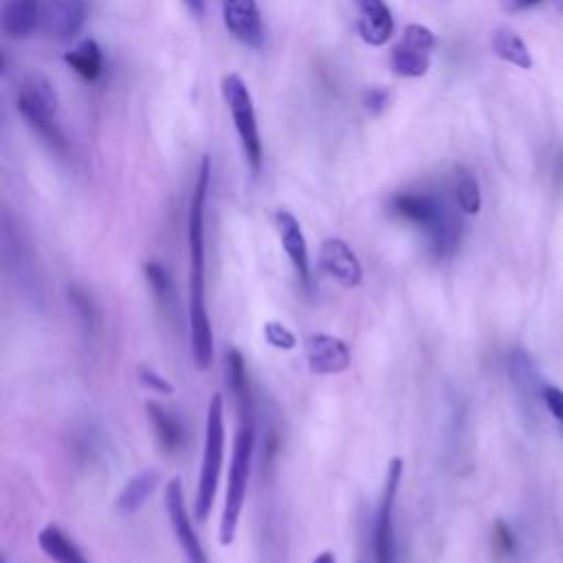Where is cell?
Segmentation results:
<instances>
[{
	"label": "cell",
	"mask_w": 563,
	"mask_h": 563,
	"mask_svg": "<svg viewBox=\"0 0 563 563\" xmlns=\"http://www.w3.org/2000/svg\"><path fill=\"white\" fill-rule=\"evenodd\" d=\"M211 185V161L202 156L189 198L187 249H189V347L194 365L205 372L213 363V332L207 312L205 275V205Z\"/></svg>",
	"instance_id": "obj_1"
},
{
	"label": "cell",
	"mask_w": 563,
	"mask_h": 563,
	"mask_svg": "<svg viewBox=\"0 0 563 563\" xmlns=\"http://www.w3.org/2000/svg\"><path fill=\"white\" fill-rule=\"evenodd\" d=\"M389 213L398 220L416 227L433 257H451L462 240V220L455 207L438 191L407 189L398 191L387 202Z\"/></svg>",
	"instance_id": "obj_2"
},
{
	"label": "cell",
	"mask_w": 563,
	"mask_h": 563,
	"mask_svg": "<svg viewBox=\"0 0 563 563\" xmlns=\"http://www.w3.org/2000/svg\"><path fill=\"white\" fill-rule=\"evenodd\" d=\"M240 424L233 438V451H231V464L227 475V493L218 526V541L220 545H231L240 526L244 499H246V486L251 477V462L255 451V422H253V409L238 411Z\"/></svg>",
	"instance_id": "obj_3"
},
{
	"label": "cell",
	"mask_w": 563,
	"mask_h": 563,
	"mask_svg": "<svg viewBox=\"0 0 563 563\" xmlns=\"http://www.w3.org/2000/svg\"><path fill=\"white\" fill-rule=\"evenodd\" d=\"M224 400L222 394H213L207 402V416H205V442H202V460H200V473H198V486H196V499H194V519L205 521L211 512L222 462H224Z\"/></svg>",
	"instance_id": "obj_4"
},
{
	"label": "cell",
	"mask_w": 563,
	"mask_h": 563,
	"mask_svg": "<svg viewBox=\"0 0 563 563\" xmlns=\"http://www.w3.org/2000/svg\"><path fill=\"white\" fill-rule=\"evenodd\" d=\"M15 106L20 117L35 130L51 147L64 150L66 139L59 128V101L53 84L42 75H26L18 86Z\"/></svg>",
	"instance_id": "obj_5"
},
{
	"label": "cell",
	"mask_w": 563,
	"mask_h": 563,
	"mask_svg": "<svg viewBox=\"0 0 563 563\" xmlns=\"http://www.w3.org/2000/svg\"><path fill=\"white\" fill-rule=\"evenodd\" d=\"M222 97L233 117V125L240 136L242 152L246 156L251 174L257 176L262 169V139L251 92L238 73H229L222 77Z\"/></svg>",
	"instance_id": "obj_6"
},
{
	"label": "cell",
	"mask_w": 563,
	"mask_h": 563,
	"mask_svg": "<svg viewBox=\"0 0 563 563\" xmlns=\"http://www.w3.org/2000/svg\"><path fill=\"white\" fill-rule=\"evenodd\" d=\"M405 473V462L402 457L394 455L387 462L385 471V482L376 508V519H374V563H396V537H394V508H396V495L402 482Z\"/></svg>",
	"instance_id": "obj_7"
},
{
	"label": "cell",
	"mask_w": 563,
	"mask_h": 563,
	"mask_svg": "<svg viewBox=\"0 0 563 563\" xmlns=\"http://www.w3.org/2000/svg\"><path fill=\"white\" fill-rule=\"evenodd\" d=\"M435 48V35L422 24H407L400 40L391 46L389 66L394 75L416 79L427 75L431 55Z\"/></svg>",
	"instance_id": "obj_8"
},
{
	"label": "cell",
	"mask_w": 563,
	"mask_h": 563,
	"mask_svg": "<svg viewBox=\"0 0 563 563\" xmlns=\"http://www.w3.org/2000/svg\"><path fill=\"white\" fill-rule=\"evenodd\" d=\"M165 510H167V519H169V528L185 554L187 563H209L205 548L194 530L189 510H187V501H185V490H183V482L180 477H172L165 486Z\"/></svg>",
	"instance_id": "obj_9"
},
{
	"label": "cell",
	"mask_w": 563,
	"mask_h": 563,
	"mask_svg": "<svg viewBox=\"0 0 563 563\" xmlns=\"http://www.w3.org/2000/svg\"><path fill=\"white\" fill-rule=\"evenodd\" d=\"M319 266L343 288H356L363 282V266L352 246L341 238H328L321 242Z\"/></svg>",
	"instance_id": "obj_10"
},
{
	"label": "cell",
	"mask_w": 563,
	"mask_h": 563,
	"mask_svg": "<svg viewBox=\"0 0 563 563\" xmlns=\"http://www.w3.org/2000/svg\"><path fill=\"white\" fill-rule=\"evenodd\" d=\"M222 20L227 31L249 48L264 46V22L255 0H222Z\"/></svg>",
	"instance_id": "obj_11"
},
{
	"label": "cell",
	"mask_w": 563,
	"mask_h": 563,
	"mask_svg": "<svg viewBox=\"0 0 563 563\" xmlns=\"http://www.w3.org/2000/svg\"><path fill=\"white\" fill-rule=\"evenodd\" d=\"M308 367L317 376H334L350 367L352 354L343 339L334 334H312L306 343Z\"/></svg>",
	"instance_id": "obj_12"
},
{
	"label": "cell",
	"mask_w": 563,
	"mask_h": 563,
	"mask_svg": "<svg viewBox=\"0 0 563 563\" xmlns=\"http://www.w3.org/2000/svg\"><path fill=\"white\" fill-rule=\"evenodd\" d=\"M86 22L84 0H44L40 29L57 40L75 37Z\"/></svg>",
	"instance_id": "obj_13"
},
{
	"label": "cell",
	"mask_w": 563,
	"mask_h": 563,
	"mask_svg": "<svg viewBox=\"0 0 563 563\" xmlns=\"http://www.w3.org/2000/svg\"><path fill=\"white\" fill-rule=\"evenodd\" d=\"M275 227H277V235H279V242L301 282V286L308 290L310 284H312V275H310V257H308V244H306V238H303V231L299 227V220L286 211V209H279L275 213Z\"/></svg>",
	"instance_id": "obj_14"
},
{
	"label": "cell",
	"mask_w": 563,
	"mask_h": 563,
	"mask_svg": "<svg viewBox=\"0 0 563 563\" xmlns=\"http://www.w3.org/2000/svg\"><path fill=\"white\" fill-rule=\"evenodd\" d=\"M356 31L369 46H383L394 33V18L385 0H354Z\"/></svg>",
	"instance_id": "obj_15"
},
{
	"label": "cell",
	"mask_w": 563,
	"mask_h": 563,
	"mask_svg": "<svg viewBox=\"0 0 563 563\" xmlns=\"http://www.w3.org/2000/svg\"><path fill=\"white\" fill-rule=\"evenodd\" d=\"M40 0H7L2 9V31L9 37H29L40 26Z\"/></svg>",
	"instance_id": "obj_16"
},
{
	"label": "cell",
	"mask_w": 563,
	"mask_h": 563,
	"mask_svg": "<svg viewBox=\"0 0 563 563\" xmlns=\"http://www.w3.org/2000/svg\"><path fill=\"white\" fill-rule=\"evenodd\" d=\"M145 413H147V420L154 429V435H156V442L158 446L167 453V455H174L180 451L183 446V440H185V433H183V424L178 422V418L167 411L161 402L156 400H147L145 402Z\"/></svg>",
	"instance_id": "obj_17"
},
{
	"label": "cell",
	"mask_w": 563,
	"mask_h": 563,
	"mask_svg": "<svg viewBox=\"0 0 563 563\" xmlns=\"http://www.w3.org/2000/svg\"><path fill=\"white\" fill-rule=\"evenodd\" d=\"M156 486H158V473L154 468H143L134 473L117 495V501H114L117 512L134 515L145 506V501L152 497Z\"/></svg>",
	"instance_id": "obj_18"
},
{
	"label": "cell",
	"mask_w": 563,
	"mask_h": 563,
	"mask_svg": "<svg viewBox=\"0 0 563 563\" xmlns=\"http://www.w3.org/2000/svg\"><path fill=\"white\" fill-rule=\"evenodd\" d=\"M37 543L42 552L55 563H88L79 545L55 523H48L37 532Z\"/></svg>",
	"instance_id": "obj_19"
},
{
	"label": "cell",
	"mask_w": 563,
	"mask_h": 563,
	"mask_svg": "<svg viewBox=\"0 0 563 563\" xmlns=\"http://www.w3.org/2000/svg\"><path fill=\"white\" fill-rule=\"evenodd\" d=\"M490 46H493V53L499 59H504V62H508V64H512L521 70L532 68V55H530L528 46L519 37V33H515L512 29H508V26L495 29L493 35H490Z\"/></svg>",
	"instance_id": "obj_20"
},
{
	"label": "cell",
	"mask_w": 563,
	"mask_h": 563,
	"mask_svg": "<svg viewBox=\"0 0 563 563\" xmlns=\"http://www.w3.org/2000/svg\"><path fill=\"white\" fill-rule=\"evenodd\" d=\"M64 62L86 81H97L103 73V53L92 37L81 40L64 55Z\"/></svg>",
	"instance_id": "obj_21"
},
{
	"label": "cell",
	"mask_w": 563,
	"mask_h": 563,
	"mask_svg": "<svg viewBox=\"0 0 563 563\" xmlns=\"http://www.w3.org/2000/svg\"><path fill=\"white\" fill-rule=\"evenodd\" d=\"M451 189H453V200L455 207L466 213V216H475L482 207V191H479V183L475 178V174L464 167V165H455L453 174H451Z\"/></svg>",
	"instance_id": "obj_22"
},
{
	"label": "cell",
	"mask_w": 563,
	"mask_h": 563,
	"mask_svg": "<svg viewBox=\"0 0 563 563\" xmlns=\"http://www.w3.org/2000/svg\"><path fill=\"white\" fill-rule=\"evenodd\" d=\"M227 385L233 394V400L238 405V409H253V398H251V387H249V372H246V363L244 356L240 354V350L231 347L227 350Z\"/></svg>",
	"instance_id": "obj_23"
},
{
	"label": "cell",
	"mask_w": 563,
	"mask_h": 563,
	"mask_svg": "<svg viewBox=\"0 0 563 563\" xmlns=\"http://www.w3.org/2000/svg\"><path fill=\"white\" fill-rule=\"evenodd\" d=\"M510 376L517 385V389L523 394V396H530V398H537V391L541 394L543 389V383H539L537 378V372H534V365H532V358L528 356L526 350L517 347L512 354H510Z\"/></svg>",
	"instance_id": "obj_24"
},
{
	"label": "cell",
	"mask_w": 563,
	"mask_h": 563,
	"mask_svg": "<svg viewBox=\"0 0 563 563\" xmlns=\"http://www.w3.org/2000/svg\"><path fill=\"white\" fill-rule=\"evenodd\" d=\"M143 273H145V279L152 288V295H154L156 303L167 306V301L172 299V277H169L167 268L161 262L152 260L143 266Z\"/></svg>",
	"instance_id": "obj_25"
},
{
	"label": "cell",
	"mask_w": 563,
	"mask_h": 563,
	"mask_svg": "<svg viewBox=\"0 0 563 563\" xmlns=\"http://www.w3.org/2000/svg\"><path fill=\"white\" fill-rule=\"evenodd\" d=\"M68 301H70L75 314L79 317L81 328L92 330V328L97 325V308H95L90 295H88L84 288L70 284V286H68Z\"/></svg>",
	"instance_id": "obj_26"
},
{
	"label": "cell",
	"mask_w": 563,
	"mask_h": 563,
	"mask_svg": "<svg viewBox=\"0 0 563 563\" xmlns=\"http://www.w3.org/2000/svg\"><path fill=\"white\" fill-rule=\"evenodd\" d=\"M490 545H493V552L499 556V559H510L515 556L517 552V537L512 532V528L504 521V519H497L493 523V530H490Z\"/></svg>",
	"instance_id": "obj_27"
},
{
	"label": "cell",
	"mask_w": 563,
	"mask_h": 563,
	"mask_svg": "<svg viewBox=\"0 0 563 563\" xmlns=\"http://www.w3.org/2000/svg\"><path fill=\"white\" fill-rule=\"evenodd\" d=\"M262 334H264L266 343L275 350H295L297 347V336L282 321H266L262 328Z\"/></svg>",
	"instance_id": "obj_28"
},
{
	"label": "cell",
	"mask_w": 563,
	"mask_h": 563,
	"mask_svg": "<svg viewBox=\"0 0 563 563\" xmlns=\"http://www.w3.org/2000/svg\"><path fill=\"white\" fill-rule=\"evenodd\" d=\"M136 374H139V383L143 387H147L150 391H154L158 396H172L174 394V385L163 374L152 369L150 365H139Z\"/></svg>",
	"instance_id": "obj_29"
},
{
	"label": "cell",
	"mask_w": 563,
	"mask_h": 563,
	"mask_svg": "<svg viewBox=\"0 0 563 563\" xmlns=\"http://www.w3.org/2000/svg\"><path fill=\"white\" fill-rule=\"evenodd\" d=\"M541 400L548 407V411L563 424V389L556 385H545L541 389Z\"/></svg>",
	"instance_id": "obj_30"
},
{
	"label": "cell",
	"mask_w": 563,
	"mask_h": 563,
	"mask_svg": "<svg viewBox=\"0 0 563 563\" xmlns=\"http://www.w3.org/2000/svg\"><path fill=\"white\" fill-rule=\"evenodd\" d=\"M387 90L385 88H367L363 92V103L372 110V112H380L387 106Z\"/></svg>",
	"instance_id": "obj_31"
},
{
	"label": "cell",
	"mask_w": 563,
	"mask_h": 563,
	"mask_svg": "<svg viewBox=\"0 0 563 563\" xmlns=\"http://www.w3.org/2000/svg\"><path fill=\"white\" fill-rule=\"evenodd\" d=\"M501 4L504 11L508 13H519V11H526V9H532L537 4H541L543 0H497Z\"/></svg>",
	"instance_id": "obj_32"
},
{
	"label": "cell",
	"mask_w": 563,
	"mask_h": 563,
	"mask_svg": "<svg viewBox=\"0 0 563 563\" xmlns=\"http://www.w3.org/2000/svg\"><path fill=\"white\" fill-rule=\"evenodd\" d=\"M185 4H187V9H189V13L194 15V18H205V11H207V0H185Z\"/></svg>",
	"instance_id": "obj_33"
},
{
	"label": "cell",
	"mask_w": 563,
	"mask_h": 563,
	"mask_svg": "<svg viewBox=\"0 0 563 563\" xmlns=\"http://www.w3.org/2000/svg\"><path fill=\"white\" fill-rule=\"evenodd\" d=\"M312 563H336V556H334V552L323 550V552H319V554L312 559Z\"/></svg>",
	"instance_id": "obj_34"
},
{
	"label": "cell",
	"mask_w": 563,
	"mask_h": 563,
	"mask_svg": "<svg viewBox=\"0 0 563 563\" xmlns=\"http://www.w3.org/2000/svg\"><path fill=\"white\" fill-rule=\"evenodd\" d=\"M561 2H563V0H561Z\"/></svg>",
	"instance_id": "obj_35"
}]
</instances>
